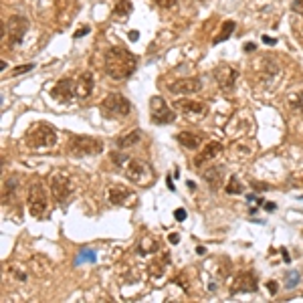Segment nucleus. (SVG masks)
Returning <instances> with one entry per match:
<instances>
[{"label": "nucleus", "mask_w": 303, "mask_h": 303, "mask_svg": "<svg viewBox=\"0 0 303 303\" xmlns=\"http://www.w3.org/2000/svg\"><path fill=\"white\" fill-rule=\"evenodd\" d=\"M130 188L126 186H112L110 188V202L112 204H124V202L130 198Z\"/></svg>", "instance_id": "aec40b11"}, {"label": "nucleus", "mask_w": 303, "mask_h": 303, "mask_svg": "<svg viewBox=\"0 0 303 303\" xmlns=\"http://www.w3.org/2000/svg\"><path fill=\"white\" fill-rule=\"evenodd\" d=\"M174 218H176V220H184V218H186V210H184V208H176V210H174Z\"/></svg>", "instance_id": "473e14b6"}, {"label": "nucleus", "mask_w": 303, "mask_h": 303, "mask_svg": "<svg viewBox=\"0 0 303 303\" xmlns=\"http://www.w3.org/2000/svg\"><path fill=\"white\" fill-rule=\"evenodd\" d=\"M291 8H293L295 12H299V14H303V0H293Z\"/></svg>", "instance_id": "2f4dec72"}, {"label": "nucleus", "mask_w": 303, "mask_h": 303, "mask_svg": "<svg viewBox=\"0 0 303 303\" xmlns=\"http://www.w3.org/2000/svg\"><path fill=\"white\" fill-rule=\"evenodd\" d=\"M28 267H30L32 275H36V277H44V275L50 273V261H48L46 257H40V255H34V257L30 259Z\"/></svg>", "instance_id": "a211bd4d"}, {"label": "nucleus", "mask_w": 303, "mask_h": 303, "mask_svg": "<svg viewBox=\"0 0 303 303\" xmlns=\"http://www.w3.org/2000/svg\"><path fill=\"white\" fill-rule=\"evenodd\" d=\"M178 144L186 150H198L202 146V136L200 134H194V132H180L176 136Z\"/></svg>", "instance_id": "f3484780"}, {"label": "nucleus", "mask_w": 303, "mask_h": 303, "mask_svg": "<svg viewBox=\"0 0 303 303\" xmlns=\"http://www.w3.org/2000/svg\"><path fill=\"white\" fill-rule=\"evenodd\" d=\"M32 67H34V65H20V67H16V69L12 71V75H22V73H28Z\"/></svg>", "instance_id": "7c9ffc66"}, {"label": "nucleus", "mask_w": 303, "mask_h": 303, "mask_svg": "<svg viewBox=\"0 0 303 303\" xmlns=\"http://www.w3.org/2000/svg\"><path fill=\"white\" fill-rule=\"evenodd\" d=\"M263 42H267V44H275V42H277V40H275V38H271V36H267V34H265V36H263Z\"/></svg>", "instance_id": "e433bc0d"}, {"label": "nucleus", "mask_w": 303, "mask_h": 303, "mask_svg": "<svg viewBox=\"0 0 303 303\" xmlns=\"http://www.w3.org/2000/svg\"><path fill=\"white\" fill-rule=\"evenodd\" d=\"M132 10H134V6H132L130 0H122V2H118V4H116V8H114V16H116V18L126 20V18L132 14Z\"/></svg>", "instance_id": "4be33fe9"}, {"label": "nucleus", "mask_w": 303, "mask_h": 303, "mask_svg": "<svg viewBox=\"0 0 303 303\" xmlns=\"http://www.w3.org/2000/svg\"><path fill=\"white\" fill-rule=\"evenodd\" d=\"M184 116H196V118H204L208 114V106L198 104V101H190V99H180L176 101V106Z\"/></svg>", "instance_id": "4468645a"}, {"label": "nucleus", "mask_w": 303, "mask_h": 303, "mask_svg": "<svg viewBox=\"0 0 303 303\" xmlns=\"http://www.w3.org/2000/svg\"><path fill=\"white\" fill-rule=\"evenodd\" d=\"M106 73L116 79V81H124L128 77H132L138 69V57L132 50L124 48V46H112L106 53V61H104Z\"/></svg>", "instance_id": "f257e3e1"}, {"label": "nucleus", "mask_w": 303, "mask_h": 303, "mask_svg": "<svg viewBox=\"0 0 303 303\" xmlns=\"http://www.w3.org/2000/svg\"><path fill=\"white\" fill-rule=\"evenodd\" d=\"M140 138H142V134L136 130V132H130V134H126V136L118 138V140H116V146H118V148H122V150H126V148L136 146V144L140 142Z\"/></svg>", "instance_id": "412c9836"}, {"label": "nucleus", "mask_w": 303, "mask_h": 303, "mask_svg": "<svg viewBox=\"0 0 303 303\" xmlns=\"http://www.w3.org/2000/svg\"><path fill=\"white\" fill-rule=\"evenodd\" d=\"M69 154L75 158H85V156H97L104 150V144L97 138H89V136H75L69 142Z\"/></svg>", "instance_id": "39448f33"}, {"label": "nucleus", "mask_w": 303, "mask_h": 303, "mask_svg": "<svg viewBox=\"0 0 303 303\" xmlns=\"http://www.w3.org/2000/svg\"><path fill=\"white\" fill-rule=\"evenodd\" d=\"M297 285H299V271H287V283H285V287L293 289Z\"/></svg>", "instance_id": "bb28decb"}, {"label": "nucleus", "mask_w": 303, "mask_h": 303, "mask_svg": "<svg viewBox=\"0 0 303 303\" xmlns=\"http://www.w3.org/2000/svg\"><path fill=\"white\" fill-rule=\"evenodd\" d=\"M89 32V26H83V28H79L77 32H75V38H81V36H85Z\"/></svg>", "instance_id": "72a5a7b5"}, {"label": "nucleus", "mask_w": 303, "mask_h": 303, "mask_svg": "<svg viewBox=\"0 0 303 303\" xmlns=\"http://www.w3.org/2000/svg\"><path fill=\"white\" fill-rule=\"evenodd\" d=\"M28 30V20L20 14H12L8 16V20L4 22V28H2V34H8V42L10 44H18L24 34Z\"/></svg>", "instance_id": "1a4fd4ad"}, {"label": "nucleus", "mask_w": 303, "mask_h": 303, "mask_svg": "<svg viewBox=\"0 0 303 303\" xmlns=\"http://www.w3.org/2000/svg\"><path fill=\"white\" fill-rule=\"evenodd\" d=\"M50 194H53L55 202L65 204V202L71 198V194H73L71 176L65 174V172H55L53 176H50Z\"/></svg>", "instance_id": "0eeeda50"}, {"label": "nucleus", "mask_w": 303, "mask_h": 303, "mask_svg": "<svg viewBox=\"0 0 303 303\" xmlns=\"http://www.w3.org/2000/svg\"><path fill=\"white\" fill-rule=\"evenodd\" d=\"M101 114L108 120H124L132 114V104L130 99L124 97L122 93H110L108 97H104L101 101Z\"/></svg>", "instance_id": "7ed1b4c3"}, {"label": "nucleus", "mask_w": 303, "mask_h": 303, "mask_svg": "<svg viewBox=\"0 0 303 303\" xmlns=\"http://www.w3.org/2000/svg\"><path fill=\"white\" fill-rule=\"evenodd\" d=\"M265 208H267V210H275V204H273V202H267Z\"/></svg>", "instance_id": "a19ab883"}, {"label": "nucleus", "mask_w": 303, "mask_h": 303, "mask_svg": "<svg viewBox=\"0 0 303 303\" xmlns=\"http://www.w3.org/2000/svg\"><path fill=\"white\" fill-rule=\"evenodd\" d=\"M26 204H28V212L34 218H42L44 216L46 206H48V200H46V192H44V188H42L40 182L30 184L28 194H26Z\"/></svg>", "instance_id": "423d86ee"}, {"label": "nucleus", "mask_w": 303, "mask_h": 303, "mask_svg": "<svg viewBox=\"0 0 303 303\" xmlns=\"http://www.w3.org/2000/svg\"><path fill=\"white\" fill-rule=\"evenodd\" d=\"M202 178L208 182L210 188L216 190V188H220V184H222V170L216 168V166H210V168H206L204 172H202Z\"/></svg>", "instance_id": "6ab92c4d"}, {"label": "nucleus", "mask_w": 303, "mask_h": 303, "mask_svg": "<svg viewBox=\"0 0 303 303\" xmlns=\"http://www.w3.org/2000/svg\"><path fill=\"white\" fill-rule=\"evenodd\" d=\"M124 172H126V178L138 186H150L152 182L156 180V172L148 162L144 160H138V158H130L128 164L124 166Z\"/></svg>", "instance_id": "20e7f679"}, {"label": "nucleus", "mask_w": 303, "mask_h": 303, "mask_svg": "<svg viewBox=\"0 0 303 303\" xmlns=\"http://www.w3.org/2000/svg\"><path fill=\"white\" fill-rule=\"evenodd\" d=\"M196 252H198V255H204L206 248H204V246H198V248H196Z\"/></svg>", "instance_id": "ea45409f"}, {"label": "nucleus", "mask_w": 303, "mask_h": 303, "mask_svg": "<svg viewBox=\"0 0 303 303\" xmlns=\"http://www.w3.org/2000/svg\"><path fill=\"white\" fill-rule=\"evenodd\" d=\"M75 91H77V97L85 99L93 93V73L91 71H85L79 75V79L75 81Z\"/></svg>", "instance_id": "dca6fc26"}, {"label": "nucleus", "mask_w": 303, "mask_h": 303, "mask_svg": "<svg viewBox=\"0 0 303 303\" xmlns=\"http://www.w3.org/2000/svg\"><path fill=\"white\" fill-rule=\"evenodd\" d=\"M170 242H172V244H178V242H180V236H178L176 232H172V234H170Z\"/></svg>", "instance_id": "c9c22d12"}, {"label": "nucleus", "mask_w": 303, "mask_h": 303, "mask_svg": "<svg viewBox=\"0 0 303 303\" xmlns=\"http://www.w3.org/2000/svg\"><path fill=\"white\" fill-rule=\"evenodd\" d=\"M291 108H293V110H297L299 114H303V91H301V93H297V95L291 99Z\"/></svg>", "instance_id": "c85d7f7f"}, {"label": "nucleus", "mask_w": 303, "mask_h": 303, "mask_svg": "<svg viewBox=\"0 0 303 303\" xmlns=\"http://www.w3.org/2000/svg\"><path fill=\"white\" fill-rule=\"evenodd\" d=\"M200 89H202V81L198 77H184L170 83V91L176 95H192V93H198Z\"/></svg>", "instance_id": "ddd939ff"}, {"label": "nucleus", "mask_w": 303, "mask_h": 303, "mask_svg": "<svg viewBox=\"0 0 303 303\" xmlns=\"http://www.w3.org/2000/svg\"><path fill=\"white\" fill-rule=\"evenodd\" d=\"M73 95H77V91H75L73 79H69V77L57 81L53 85V89H50V97H53L55 101H59V104H69V101L73 99Z\"/></svg>", "instance_id": "9b49d317"}, {"label": "nucleus", "mask_w": 303, "mask_h": 303, "mask_svg": "<svg viewBox=\"0 0 303 303\" xmlns=\"http://www.w3.org/2000/svg\"><path fill=\"white\" fill-rule=\"evenodd\" d=\"M218 154H222V144H218V142H208L204 148H202L200 154L196 156L194 164H196V166H202L204 162H208V160L216 158Z\"/></svg>", "instance_id": "2eb2a0df"}, {"label": "nucleus", "mask_w": 303, "mask_h": 303, "mask_svg": "<svg viewBox=\"0 0 303 303\" xmlns=\"http://www.w3.org/2000/svg\"><path fill=\"white\" fill-rule=\"evenodd\" d=\"M234 22L232 20H226L224 24H222V28H220V32L214 36V40H212V44H220V42H224L226 38H230V34L234 32Z\"/></svg>", "instance_id": "5701e85b"}, {"label": "nucleus", "mask_w": 303, "mask_h": 303, "mask_svg": "<svg viewBox=\"0 0 303 303\" xmlns=\"http://www.w3.org/2000/svg\"><path fill=\"white\" fill-rule=\"evenodd\" d=\"M267 285H269V291L275 295V293H277V281H269Z\"/></svg>", "instance_id": "f704fd0d"}, {"label": "nucleus", "mask_w": 303, "mask_h": 303, "mask_svg": "<svg viewBox=\"0 0 303 303\" xmlns=\"http://www.w3.org/2000/svg\"><path fill=\"white\" fill-rule=\"evenodd\" d=\"M150 116H152V122L158 126H166L176 120V112L172 108H168L164 97H160V95L150 99Z\"/></svg>", "instance_id": "6e6552de"}, {"label": "nucleus", "mask_w": 303, "mask_h": 303, "mask_svg": "<svg viewBox=\"0 0 303 303\" xmlns=\"http://www.w3.org/2000/svg\"><path fill=\"white\" fill-rule=\"evenodd\" d=\"M24 144L32 150H44V148H53L57 144V132L55 128L46 124V122H38L32 124L26 134H24Z\"/></svg>", "instance_id": "f03ea898"}, {"label": "nucleus", "mask_w": 303, "mask_h": 303, "mask_svg": "<svg viewBox=\"0 0 303 303\" xmlns=\"http://www.w3.org/2000/svg\"><path fill=\"white\" fill-rule=\"evenodd\" d=\"M226 194H242V184H240V180L238 178H234V176H230L228 178V184H226Z\"/></svg>", "instance_id": "393cba45"}, {"label": "nucleus", "mask_w": 303, "mask_h": 303, "mask_svg": "<svg viewBox=\"0 0 303 303\" xmlns=\"http://www.w3.org/2000/svg\"><path fill=\"white\" fill-rule=\"evenodd\" d=\"M166 182H168V188H170V190H172V192H174V190H176V188H174V182H172V180H170V176H168V180H166Z\"/></svg>", "instance_id": "58836bf2"}, {"label": "nucleus", "mask_w": 303, "mask_h": 303, "mask_svg": "<svg viewBox=\"0 0 303 303\" xmlns=\"http://www.w3.org/2000/svg\"><path fill=\"white\" fill-rule=\"evenodd\" d=\"M83 261H95V252L93 250H81L79 255H77V259H75V265H81Z\"/></svg>", "instance_id": "a878e982"}, {"label": "nucleus", "mask_w": 303, "mask_h": 303, "mask_svg": "<svg viewBox=\"0 0 303 303\" xmlns=\"http://www.w3.org/2000/svg\"><path fill=\"white\" fill-rule=\"evenodd\" d=\"M257 289H259V281H257V275L252 271H240L232 279V285H230L232 295H236V293H255Z\"/></svg>", "instance_id": "9d476101"}, {"label": "nucleus", "mask_w": 303, "mask_h": 303, "mask_svg": "<svg viewBox=\"0 0 303 303\" xmlns=\"http://www.w3.org/2000/svg\"><path fill=\"white\" fill-rule=\"evenodd\" d=\"M244 50H246V53H248V50H255V44H252V42H248V44H244Z\"/></svg>", "instance_id": "4c0bfd02"}, {"label": "nucleus", "mask_w": 303, "mask_h": 303, "mask_svg": "<svg viewBox=\"0 0 303 303\" xmlns=\"http://www.w3.org/2000/svg\"><path fill=\"white\" fill-rule=\"evenodd\" d=\"M16 186H18L16 178H8V180H4V184H2V204H6V202L12 198V194H14Z\"/></svg>", "instance_id": "b1692460"}, {"label": "nucleus", "mask_w": 303, "mask_h": 303, "mask_svg": "<svg viewBox=\"0 0 303 303\" xmlns=\"http://www.w3.org/2000/svg\"><path fill=\"white\" fill-rule=\"evenodd\" d=\"M214 79H216V83H218V87H220L222 91H230V89L234 87L236 79H238V71H236L234 67L222 63V65H218V67L214 69Z\"/></svg>", "instance_id": "f8f14e48"}, {"label": "nucleus", "mask_w": 303, "mask_h": 303, "mask_svg": "<svg viewBox=\"0 0 303 303\" xmlns=\"http://www.w3.org/2000/svg\"><path fill=\"white\" fill-rule=\"evenodd\" d=\"M154 2L160 6V8H172L178 4V0H154Z\"/></svg>", "instance_id": "c756f323"}, {"label": "nucleus", "mask_w": 303, "mask_h": 303, "mask_svg": "<svg viewBox=\"0 0 303 303\" xmlns=\"http://www.w3.org/2000/svg\"><path fill=\"white\" fill-rule=\"evenodd\" d=\"M110 158H112V162L116 164V166H126L128 164V156H124V154H120V152H112L110 154Z\"/></svg>", "instance_id": "cd10ccee"}, {"label": "nucleus", "mask_w": 303, "mask_h": 303, "mask_svg": "<svg viewBox=\"0 0 303 303\" xmlns=\"http://www.w3.org/2000/svg\"><path fill=\"white\" fill-rule=\"evenodd\" d=\"M138 36H140V34H138V32H136V30H132V32H130V38H132V40H136V38H138Z\"/></svg>", "instance_id": "79ce46f5"}]
</instances>
